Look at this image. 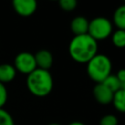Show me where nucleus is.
<instances>
[{
  "instance_id": "1a4fd4ad",
  "label": "nucleus",
  "mask_w": 125,
  "mask_h": 125,
  "mask_svg": "<svg viewBox=\"0 0 125 125\" xmlns=\"http://www.w3.org/2000/svg\"><path fill=\"white\" fill-rule=\"evenodd\" d=\"M70 30L74 35H82L88 32L89 20L84 16L74 17L70 21Z\"/></svg>"
},
{
  "instance_id": "a211bd4d",
  "label": "nucleus",
  "mask_w": 125,
  "mask_h": 125,
  "mask_svg": "<svg viewBox=\"0 0 125 125\" xmlns=\"http://www.w3.org/2000/svg\"><path fill=\"white\" fill-rule=\"evenodd\" d=\"M8 101V90L4 84L0 82V108H4Z\"/></svg>"
},
{
  "instance_id": "7ed1b4c3",
  "label": "nucleus",
  "mask_w": 125,
  "mask_h": 125,
  "mask_svg": "<svg viewBox=\"0 0 125 125\" xmlns=\"http://www.w3.org/2000/svg\"><path fill=\"white\" fill-rule=\"evenodd\" d=\"M86 71L88 77L96 84L102 83L107 76L111 74L112 62L110 58L103 53H98L86 63Z\"/></svg>"
},
{
  "instance_id": "f8f14e48",
  "label": "nucleus",
  "mask_w": 125,
  "mask_h": 125,
  "mask_svg": "<svg viewBox=\"0 0 125 125\" xmlns=\"http://www.w3.org/2000/svg\"><path fill=\"white\" fill-rule=\"evenodd\" d=\"M111 104L115 110L125 113V89L121 88L113 93Z\"/></svg>"
},
{
  "instance_id": "0eeeda50",
  "label": "nucleus",
  "mask_w": 125,
  "mask_h": 125,
  "mask_svg": "<svg viewBox=\"0 0 125 125\" xmlns=\"http://www.w3.org/2000/svg\"><path fill=\"white\" fill-rule=\"evenodd\" d=\"M93 96L97 103L103 105H106L111 104L113 93L103 83H98L93 88Z\"/></svg>"
},
{
  "instance_id": "6ab92c4d",
  "label": "nucleus",
  "mask_w": 125,
  "mask_h": 125,
  "mask_svg": "<svg viewBox=\"0 0 125 125\" xmlns=\"http://www.w3.org/2000/svg\"><path fill=\"white\" fill-rule=\"evenodd\" d=\"M117 79L119 80V82L121 83V85L123 86V84L125 83V68H120L118 69L117 73L115 74Z\"/></svg>"
},
{
  "instance_id": "9b49d317",
  "label": "nucleus",
  "mask_w": 125,
  "mask_h": 125,
  "mask_svg": "<svg viewBox=\"0 0 125 125\" xmlns=\"http://www.w3.org/2000/svg\"><path fill=\"white\" fill-rule=\"evenodd\" d=\"M111 22L116 29L125 30V3L118 6L114 10Z\"/></svg>"
},
{
  "instance_id": "4be33fe9",
  "label": "nucleus",
  "mask_w": 125,
  "mask_h": 125,
  "mask_svg": "<svg viewBox=\"0 0 125 125\" xmlns=\"http://www.w3.org/2000/svg\"><path fill=\"white\" fill-rule=\"evenodd\" d=\"M122 88H123V89H125V83L123 84V86H122Z\"/></svg>"
},
{
  "instance_id": "aec40b11",
  "label": "nucleus",
  "mask_w": 125,
  "mask_h": 125,
  "mask_svg": "<svg viewBox=\"0 0 125 125\" xmlns=\"http://www.w3.org/2000/svg\"><path fill=\"white\" fill-rule=\"evenodd\" d=\"M67 125H86V124L83 123V122H81V121H72V122L68 123Z\"/></svg>"
},
{
  "instance_id": "412c9836",
  "label": "nucleus",
  "mask_w": 125,
  "mask_h": 125,
  "mask_svg": "<svg viewBox=\"0 0 125 125\" xmlns=\"http://www.w3.org/2000/svg\"><path fill=\"white\" fill-rule=\"evenodd\" d=\"M48 125H61L60 123H56V122H53V123H50V124H48Z\"/></svg>"
},
{
  "instance_id": "dca6fc26",
  "label": "nucleus",
  "mask_w": 125,
  "mask_h": 125,
  "mask_svg": "<svg viewBox=\"0 0 125 125\" xmlns=\"http://www.w3.org/2000/svg\"><path fill=\"white\" fill-rule=\"evenodd\" d=\"M0 125H15L13 116L4 108H0Z\"/></svg>"
},
{
  "instance_id": "4468645a",
  "label": "nucleus",
  "mask_w": 125,
  "mask_h": 125,
  "mask_svg": "<svg viewBox=\"0 0 125 125\" xmlns=\"http://www.w3.org/2000/svg\"><path fill=\"white\" fill-rule=\"evenodd\" d=\"M102 83H103L105 87H107L112 93H114V92H116L117 90H119V89L122 88V85H121V83L119 82V80L117 79L116 75H115V74H112V73H111L109 76H107Z\"/></svg>"
},
{
  "instance_id": "39448f33",
  "label": "nucleus",
  "mask_w": 125,
  "mask_h": 125,
  "mask_svg": "<svg viewBox=\"0 0 125 125\" xmlns=\"http://www.w3.org/2000/svg\"><path fill=\"white\" fill-rule=\"evenodd\" d=\"M14 67L17 72L28 75L37 68L34 54L30 52H21L14 59Z\"/></svg>"
},
{
  "instance_id": "6e6552de",
  "label": "nucleus",
  "mask_w": 125,
  "mask_h": 125,
  "mask_svg": "<svg viewBox=\"0 0 125 125\" xmlns=\"http://www.w3.org/2000/svg\"><path fill=\"white\" fill-rule=\"evenodd\" d=\"M34 58H35L37 68L49 70L53 65L54 57L49 50L42 49V50L37 51L34 54Z\"/></svg>"
},
{
  "instance_id": "2eb2a0df",
  "label": "nucleus",
  "mask_w": 125,
  "mask_h": 125,
  "mask_svg": "<svg viewBox=\"0 0 125 125\" xmlns=\"http://www.w3.org/2000/svg\"><path fill=\"white\" fill-rule=\"evenodd\" d=\"M99 125H118V118L115 114L107 113L101 117Z\"/></svg>"
},
{
  "instance_id": "423d86ee",
  "label": "nucleus",
  "mask_w": 125,
  "mask_h": 125,
  "mask_svg": "<svg viewBox=\"0 0 125 125\" xmlns=\"http://www.w3.org/2000/svg\"><path fill=\"white\" fill-rule=\"evenodd\" d=\"M12 6L14 11L23 18L32 16L37 10V2L35 0H14Z\"/></svg>"
},
{
  "instance_id": "9d476101",
  "label": "nucleus",
  "mask_w": 125,
  "mask_h": 125,
  "mask_svg": "<svg viewBox=\"0 0 125 125\" xmlns=\"http://www.w3.org/2000/svg\"><path fill=\"white\" fill-rule=\"evenodd\" d=\"M17 75V70L11 63H1L0 64V82L2 84L12 82Z\"/></svg>"
},
{
  "instance_id": "20e7f679",
  "label": "nucleus",
  "mask_w": 125,
  "mask_h": 125,
  "mask_svg": "<svg viewBox=\"0 0 125 125\" xmlns=\"http://www.w3.org/2000/svg\"><path fill=\"white\" fill-rule=\"evenodd\" d=\"M113 32V24L106 17L99 16L89 21L88 34L97 42L103 41L110 37Z\"/></svg>"
},
{
  "instance_id": "ddd939ff",
  "label": "nucleus",
  "mask_w": 125,
  "mask_h": 125,
  "mask_svg": "<svg viewBox=\"0 0 125 125\" xmlns=\"http://www.w3.org/2000/svg\"><path fill=\"white\" fill-rule=\"evenodd\" d=\"M111 43L114 47L118 49L125 48V30L122 29H115L110 35Z\"/></svg>"
},
{
  "instance_id": "f257e3e1",
  "label": "nucleus",
  "mask_w": 125,
  "mask_h": 125,
  "mask_svg": "<svg viewBox=\"0 0 125 125\" xmlns=\"http://www.w3.org/2000/svg\"><path fill=\"white\" fill-rule=\"evenodd\" d=\"M98 42L88 33L74 35L68 44V54L78 63H87L98 54Z\"/></svg>"
},
{
  "instance_id": "f3484780",
  "label": "nucleus",
  "mask_w": 125,
  "mask_h": 125,
  "mask_svg": "<svg viewBox=\"0 0 125 125\" xmlns=\"http://www.w3.org/2000/svg\"><path fill=\"white\" fill-rule=\"evenodd\" d=\"M59 6L62 10L65 12H71L75 10V8L77 7V1L76 0H60Z\"/></svg>"
},
{
  "instance_id": "f03ea898",
  "label": "nucleus",
  "mask_w": 125,
  "mask_h": 125,
  "mask_svg": "<svg viewBox=\"0 0 125 125\" xmlns=\"http://www.w3.org/2000/svg\"><path fill=\"white\" fill-rule=\"evenodd\" d=\"M25 83L29 93L38 98L47 97L54 88V79L50 70L40 68L26 75Z\"/></svg>"
}]
</instances>
